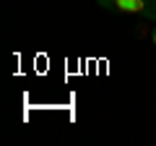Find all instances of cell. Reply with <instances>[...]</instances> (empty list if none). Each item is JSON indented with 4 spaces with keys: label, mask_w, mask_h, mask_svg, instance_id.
Returning a JSON list of instances; mask_svg holds the SVG:
<instances>
[{
    "label": "cell",
    "mask_w": 156,
    "mask_h": 146,
    "mask_svg": "<svg viewBox=\"0 0 156 146\" xmlns=\"http://www.w3.org/2000/svg\"><path fill=\"white\" fill-rule=\"evenodd\" d=\"M151 29H154V24L146 21V18H140V21L133 26V34L138 37V39H151Z\"/></svg>",
    "instance_id": "2"
},
{
    "label": "cell",
    "mask_w": 156,
    "mask_h": 146,
    "mask_svg": "<svg viewBox=\"0 0 156 146\" xmlns=\"http://www.w3.org/2000/svg\"><path fill=\"white\" fill-rule=\"evenodd\" d=\"M99 8L117 16H138L156 24V0H96Z\"/></svg>",
    "instance_id": "1"
},
{
    "label": "cell",
    "mask_w": 156,
    "mask_h": 146,
    "mask_svg": "<svg viewBox=\"0 0 156 146\" xmlns=\"http://www.w3.org/2000/svg\"><path fill=\"white\" fill-rule=\"evenodd\" d=\"M148 42L156 47V24H154V29H151V39H148Z\"/></svg>",
    "instance_id": "3"
}]
</instances>
